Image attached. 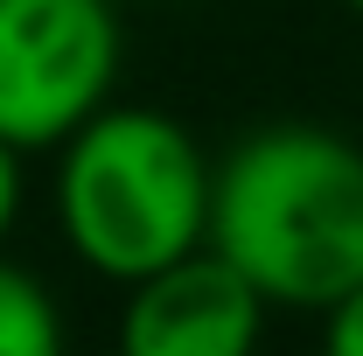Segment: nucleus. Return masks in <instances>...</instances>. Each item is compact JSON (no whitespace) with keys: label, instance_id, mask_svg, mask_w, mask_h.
I'll return each mask as SVG.
<instances>
[{"label":"nucleus","instance_id":"nucleus-2","mask_svg":"<svg viewBox=\"0 0 363 356\" xmlns=\"http://www.w3.org/2000/svg\"><path fill=\"white\" fill-rule=\"evenodd\" d=\"M56 230L70 259L112 287L210 238V154L154 105H98L56 147Z\"/></svg>","mask_w":363,"mask_h":356},{"label":"nucleus","instance_id":"nucleus-6","mask_svg":"<svg viewBox=\"0 0 363 356\" xmlns=\"http://www.w3.org/2000/svg\"><path fill=\"white\" fill-rule=\"evenodd\" d=\"M321 335H328V350H335V356H363V279L321 314Z\"/></svg>","mask_w":363,"mask_h":356},{"label":"nucleus","instance_id":"nucleus-5","mask_svg":"<svg viewBox=\"0 0 363 356\" xmlns=\"http://www.w3.org/2000/svg\"><path fill=\"white\" fill-rule=\"evenodd\" d=\"M56 350H63L56 294L28 266L0 259V356H56Z\"/></svg>","mask_w":363,"mask_h":356},{"label":"nucleus","instance_id":"nucleus-8","mask_svg":"<svg viewBox=\"0 0 363 356\" xmlns=\"http://www.w3.org/2000/svg\"><path fill=\"white\" fill-rule=\"evenodd\" d=\"M342 7H350V14H357V21H363V0H342Z\"/></svg>","mask_w":363,"mask_h":356},{"label":"nucleus","instance_id":"nucleus-4","mask_svg":"<svg viewBox=\"0 0 363 356\" xmlns=\"http://www.w3.org/2000/svg\"><path fill=\"white\" fill-rule=\"evenodd\" d=\"M259 335H266V301L210 238L133 279L119 308L126 356H245Z\"/></svg>","mask_w":363,"mask_h":356},{"label":"nucleus","instance_id":"nucleus-1","mask_svg":"<svg viewBox=\"0 0 363 356\" xmlns=\"http://www.w3.org/2000/svg\"><path fill=\"white\" fill-rule=\"evenodd\" d=\"M210 245L266 308L328 314L363 279V147L308 119L252 126L210 168Z\"/></svg>","mask_w":363,"mask_h":356},{"label":"nucleus","instance_id":"nucleus-3","mask_svg":"<svg viewBox=\"0 0 363 356\" xmlns=\"http://www.w3.org/2000/svg\"><path fill=\"white\" fill-rule=\"evenodd\" d=\"M112 0H0V140L49 154L84 126L119 84Z\"/></svg>","mask_w":363,"mask_h":356},{"label":"nucleus","instance_id":"nucleus-7","mask_svg":"<svg viewBox=\"0 0 363 356\" xmlns=\"http://www.w3.org/2000/svg\"><path fill=\"white\" fill-rule=\"evenodd\" d=\"M14 217H21V147L0 140V238L14 230Z\"/></svg>","mask_w":363,"mask_h":356}]
</instances>
